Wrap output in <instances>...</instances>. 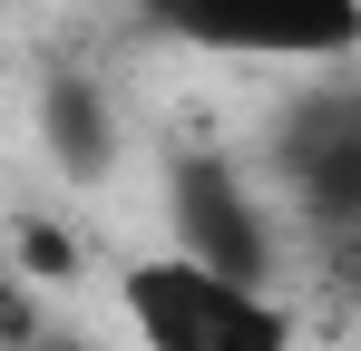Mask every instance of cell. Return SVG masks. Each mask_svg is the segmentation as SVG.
I'll list each match as a JSON object with an SVG mask.
<instances>
[{
  "mask_svg": "<svg viewBox=\"0 0 361 351\" xmlns=\"http://www.w3.org/2000/svg\"><path fill=\"white\" fill-rule=\"evenodd\" d=\"M68 264H78V254H68L59 225H30V234H20V273H49V283H59Z\"/></svg>",
  "mask_w": 361,
  "mask_h": 351,
  "instance_id": "8992f818",
  "label": "cell"
},
{
  "mask_svg": "<svg viewBox=\"0 0 361 351\" xmlns=\"http://www.w3.org/2000/svg\"><path fill=\"white\" fill-rule=\"evenodd\" d=\"M137 20L176 49L274 68H342L361 49V0H137Z\"/></svg>",
  "mask_w": 361,
  "mask_h": 351,
  "instance_id": "7a4b0ae2",
  "label": "cell"
},
{
  "mask_svg": "<svg viewBox=\"0 0 361 351\" xmlns=\"http://www.w3.org/2000/svg\"><path fill=\"white\" fill-rule=\"evenodd\" d=\"M118 312L137 351H293V302L254 273H225V264H195L176 244L118 264Z\"/></svg>",
  "mask_w": 361,
  "mask_h": 351,
  "instance_id": "6da1fadb",
  "label": "cell"
},
{
  "mask_svg": "<svg viewBox=\"0 0 361 351\" xmlns=\"http://www.w3.org/2000/svg\"><path fill=\"white\" fill-rule=\"evenodd\" d=\"M166 244L195 254V264H225V273H254V283H274V215H264V195L244 185L235 156H215V147H185L166 156Z\"/></svg>",
  "mask_w": 361,
  "mask_h": 351,
  "instance_id": "3957f363",
  "label": "cell"
},
{
  "mask_svg": "<svg viewBox=\"0 0 361 351\" xmlns=\"http://www.w3.org/2000/svg\"><path fill=\"white\" fill-rule=\"evenodd\" d=\"M39 137H49V156H59V176H108V156H118V117H108V88L98 78H49L39 88Z\"/></svg>",
  "mask_w": 361,
  "mask_h": 351,
  "instance_id": "5b68a950",
  "label": "cell"
},
{
  "mask_svg": "<svg viewBox=\"0 0 361 351\" xmlns=\"http://www.w3.org/2000/svg\"><path fill=\"white\" fill-rule=\"evenodd\" d=\"M20 351H88V342H68V332H30Z\"/></svg>",
  "mask_w": 361,
  "mask_h": 351,
  "instance_id": "52a82bcc",
  "label": "cell"
},
{
  "mask_svg": "<svg viewBox=\"0 0 361 351\" xmlns=\"http://www.w3.org/2000/svg\"><path fill=\"white\" fill-rule=\"evenodd\" d=\"M274 166H283V195L302 205V225L322 244H352L361 234V98L352 88L293 98L274 127Z\"/></svg>",
  "mask_w": 361,
  "mask_h": 351,
  "instance_id": "277c9868",
  "label": "cell"
}]
</instances>
